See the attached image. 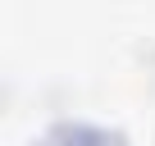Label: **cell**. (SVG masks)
I'll use <instances>...</instances> for the list:
<instances>
[{
  "instance_id": "1",
  "label": "cell",
  "mask_w": 155,
  "mask_h": 146,
  "mask_svg": "<svg viewBox=\"0 0 155 146\" xmlns=\"http://www.w3.org/2000/svg\"><path fill=\"white\" fill-rule=\"evenodd\" d=\"M132 59H137L141 68H155V41H137V46H132Z\"/></svg>"
},
{
  "instance_id": "2",
  "label": "cell",
  "mask_w": 155,
  "mask_h": 146,
  "mask_svg": "<svg viewBox=\"0 0 155 146\" xmlns=\"http://www.w3.org/2000/svg\"><path fill=\"white\" fill-rule=\"evenodd\" d=\"M150 96H155V68H150Z\"/></svg>"
}]
</instances>
